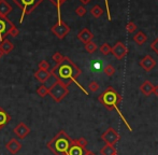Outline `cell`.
<instances>
[{
  "label": "cell",
  "mask_w": 158,
  "mask_h": 155,
  "mask_svg": "<svg viewBox=\"0 0 158 155\" xmlns=\"http://www.w3.org/2000/svg\"><path fill=\"white\" fill-rule=\"evenodd\" d=\"M119 139H121L119 134H117L114 128H112V127H109L108 129L101 135V140L104 141L106 145H115L119 141Z\"/></svg>",
  "instance_id": "7"
},
{
  "label": "cell",
  "mask_w": 158,
  "mask_h": 155,
  "mask_svg": "<svg viewBox=\"0 0 158 155\" xmlns=\"http://www.w3.org/2000/svg\"><path fill=\"white\" fill-rule=\"evenodd\" d=\"M13 132H14L15 136L19 137V139H24V138H26V137H27V135L30 134L31 129H30V128L28 127L25 123L21 122V123H19L16 126H15L14 129H13Z\"/></svg>",
  "instance_id": "11"
},
{
  "label": "cell",
  "mask_w": 158,
  "mask_h": 155,
  "mask_svg": "<svg viewBox=\"0 0 158 155\" xmlns=\"http://www.w3.org/2000/svg\"><path fill=\"white\" fill-rule=\"evenodd\" d=\"M103 71H104V74H106V77H112L113 74L115 73V68L113 67L112 65H106V67H104V69H103Z\"/></svg>",
  "instance_id": "27"
},
{
  "label": "cell",
  "mask_w": 158,
  "mask_h": 155,
  "mask_svg": "<svg viewBox=\"0 0 158 155\" xmlns=\"http://www.w3.org/2000/svg\"><path fill=\"white\" fill-rule=\"evenodd\" d=\"M75 14L80 17H83L84 15L86 14V9L84 6H79L77 9H75Z\"/></svg>",
  "instance_id": "30"
},
{
  "label": "cell",
  "mask_w": 158,
  "mask_h": 155,
  "mask_svg": "<svg viewBox=\"0 0 158 155\" xmlns=\"http://www.w3.org/2000/svg\"><path fill=\"white\" fill-rule=\"evenodd\" d=\"M126 30L129 34H132V32H135V30H137V25H135L133 22H128V23L126 24Z\"/></svg>",
  "instance_id": "29"
},
{
  "label": "cell",
  "mask_w": 158,
  "mask_h": 155,
  "mask_svg": "<svg viewBox=\"0 0 158 155\" xmlns=\"http://www.w3.org/2000/svg\"><path fill=\"white\" fill-rule=\"evenodd\" d=\"M85 151L86 149L77 145L72 140V145H71V147L68 150V155H84L85 154Z\"/></svg>",
  "instance_id": "18"
},
{
  "label": "cell",
  "mask_w": 158,
  "mask_h": 155,
  "mask_svg": "<svg viewBox=\"0 0 158 155\" xmlns=\"http://www.w3.org/2000/svg\"><path fill=\"white\" fill-rule=\"evenodd\" d=\"M10 121H11V116L9 115V113L0 107V129L3 128Z\"/></svg>",
  "instance_id": "19"
},
{
  "label": "cell",
  "mask_w": 158,
  "mask_h": 155,
  "mask_svg": "<svg viewBox=\"0 0 158 155\" xmlns=\"http://www.w3.org/2000/svg\"><path fill=\"white\" fill-rule=\"evenodd\" d=\"M114 155H117V153H116V154H114Z\"/></svg>",
  "instance_id": "41"
},
{
  "label": "cell",
  "mask_w": 158,
  "mask_h": 155,
  "mask_svg": "<svg viewBox=\"0 0 158 155\" xmlns=\"http://www.w3.org/2000/svg\"><path fill=\"white\" fill-rule=\"evenodd\" d=\"M97 48H98L97 44H96L95 42H93V41H90V42H88V43L85 44V51L87 53H89V54L95 53L96 51H97Z\"/></svg>",
  "instance_id": "24"
},
{
  "label": "cell",
  "mask_w": 158,
  "mask_h": 155,
  "mask_svg": "<svg viewBox=\"0 0 158 155\" xmlns=\"http://www.w3.org/2000/svg\"><path fill=\"white\" fill-rule=\"evenodd\" d=\"M8 35H10L11 37H13V38H15V37H17L19 35V28L16 27V26H13L12 28H11L10 30H9V32H8Z\"/></svg>",
  "instance_id": "33"
},
{
  "label": "cell",
  "mask_w": 158,
  "mask_h": 155,
  "mask_svg": "<svg viewBox=\"0 0 158 155\" xmlns=\"http://www.w3.org/2000/svg\"><path fill=\"white\" fill-rule=\"evenodd\" d=\"M104 3H106V15H108V19L111 21L112 17H111V13H110V8H109V1L108 0H104Z\"/></svg>",
  "instance_id": "36"
},
{
  "label": "cell",
  "mask_w": 158,
  "mask_h": 155,
  "mask_svg": "<svg viewBox=\"0 0 158 155\" xmlns=\"http://www.w3.org/2000/svg\"><path fill=\"white\" fill-rule=\"evenodd\" d=\"M12 1L22 10L19 23H23L26 15L30 14L43 0H12Z\"/></svg>",
  "instance_id": "5"
},
{
  "label": "cell",
  "mask_w": 158,
  "mask_h": 155,
  "mask_svg": "<svg viewBox=\"0 0 158 155\" xmlns=\"http://www.w3.org/2000/svg\"><path fill=\"white\" fill-rule=\"evenodd\" d=\"M51 31L55 35L58 39H64L70 32V26H68L63 19H57V23L52 26Z\"/></svg>",
  "instance_id": "6"
},
{
  "label": "cell",
  "mask_w": 158,
  "mask_h": 155,
  "mask_svg": "<svg viewBox=\"0 0 158 155\" xmlns=\"http://www.w3.org/2000/svg\"><path fill=\"white\" fill-rule=\"evenodd\" d=\"M153 90H154V85H153L150 81H148V80L144 81L143 83L141 84V86H140V92H141L144 96H150V95H152Z\"/></svg>",
  "instance_id": "16"
},
{
  "label": "cell",
  "mask_w": 158,
  "mask_h": 155,
  "mask_svg": "<svg viewBox=\"0 0 158 155\" xmlns=\"http://www.w3.org/2000/svg\"><path fill=\"white\" fill-rule=\"evenodd\" d=\"M72 140L73 139L70 138L64 130H60L48 141L46 147L55 155H68V150L72 145Z\"/></svg>",
  "instance_id": "2"
},
{
  "label": "cell",
  "mask_w": 158,
  "mask_h": 155,
  "mask_svg": "<svg viewBox=\"0 0 158 155\" xmlns=\"http://www.w3.org/2000/svg\"><path fill=\"white\" fill-rule=\"evenodd\" d=\"M73 142L77 145H79V147L84 148V149H86V145H87V140L85 138H83V137H81L79 139H75V140H73Z\"/></svg>",
  "instance_id": "28"
},
{
  "label": "cell",
  "mask_w": 158,
  "mask_h": 155,
  "mask_svg": "<svg viewBox=\"0 0 158 155\" xmlns=\"http://www.w3.org/2000/svg\"><path fill=\"white\" fill-rule=\"evenodd\" d=\"M50 1L52 2V3L54 4L55 6H56V9H57V15H58V19H61L60 8H61V6H63L64 2L67 1V0H50Z\"/></svg>",
  "instance_id": "23"
},
{
  "label": "cell",
  "mask_w": 158,
  "mask_h": 155,
  "mask_svg": "<svg viewBox=\"0 0 158 155\" xmlns=\"http://www.w3.org/2000/svg\"><path fill=\"white\" fill-rule=\"evenodd\" d=\"M64 57V56H63V55H61L59 52H56V53H55V54L52 56V59L55 61V63H56V65H57V64H59L61 61H63Z\"/></svg>",
  "instance_id": "32"
},
{
  "label": "cell",
  "mask_w": 158,
  "mask_h": 155,
  "mask_svg": "<svg viewBox=\"0 0 158 155\" xmlns=\"http://www.w3.org/2000/svg\"><path fill=\"white\" fill-rule=\"evenodd\" d=\"M69 94L68 85L64 82L56 80L54 84H52L51 87H48V95L52 97V99L56 103H60L61 100Z\"/></svg>",
  "instance_id": "4"
},
{
  "label": "cell",
  "mask_w": 158,
  "mask_h": 155,
  "mask_svg": "<svg viewBox=\"0 0 158 155\" xmlns=\"http://www.w3.org/2000/svg\"><path fill=\"white\" fill-rule=\"evenodd\" d=\"M33 76H35V78L39 82H41V83H45V82L50 79V77H52V74H51L50 70L38 69L37 71L35 72V74H33Z\"/></svg>",
  "instance_id": "14"
},
{
  "label": "cell",
  "mask_w": 158,
  "mask_h": 155,
  "mask_svg": "<svg viewBox=\"0 0 158 155\" xmlns=\"http://www.w3.org/2000/svg\"><path fill=\"white\" fill-rule=\"evenodd\" d=\"M98 100L108 110H118V106L122 103V96L112 86H109L101 95H99Z\"/></svg>",
  "instance_id": "3"
},
{
  "label": "cell",
  "mask_w": 158,
  "mask_h": 155,
  "mask_svg": "<svg viewBox=\"0 0 158 155\" xmlns=\"http://www.w3.org/2000/svg\"><path fill=\"white\" fill-rule=\"evenodd\" d=\"M103 13H104L103 9L100 6H98V4H96V6H94L90 9V14H92V16L95 17V19H99Z\"/></svg>",
  "instance_id": "22"
},
{
  "label": "cell",
  "mask_w": 158,
  "mask_h": 155,
  "mask_svg": "<svg viewBox=\"0 0 158 155\" xmlns=\"http://www.w3.org/2000/svg\"><path fill=\"white\" fill-rule=\"evenodd\" d=\"M99 87H100L99 84H98L96 81H92V82H89V84H88V88H89V90L93 93L97 92V90H99Z\"/></svg>",
  "instance_id": "31"
},
{
  "label": "cell",
  "mask_w": 158,
  "mask_h": 155,
  "mask_svg": "<svg viewBox=\"0 0 158 155\" xmlns=\"http://www.w3.org/2000/svg\"><path fill=\"white\" fill-rule=\"evenodd\" d=\"M133 41L138 44V45H142L148 41V36L144 34L143 31H138L137 34L133 36Z\"/></svg>",
  "instance_id": "20"
},
{
  "label": "cell",
  "mask_w": 158,
  "mask_h": 155,
  "mask_svg": "<svg viewBox=\"0 0 158 155\" xmlns=\"http://www.w3.org/2000/svg\"><path fill=\"white\" fill-rule=\"evenodd\" d=\"M50 72L56 80L64 82L69 86L73 82H77V78L81 76L82 70L69 57L64 56L63 61L57 64Z\"/></svg>",
  "instance_id": "1"
},
{
  "label": "cell",
  "mask_w": 158,
  "mask_h": 155,
  "mask_svg": "<svg viewBox=\"0 0 158 155\" xmlns=\"http://www.w3.org/2000/svg\"><path fill=\"white\" fill-rule=\"evenodd\" d=\"M93 38H94V35H93V32L90 31L88 28H83V29L77 34V39L84 44L93 41Z\"/></svg>",
  "instance_id": "12"
},
{
  "label": "cell",
  "mask_w": 158,
  "mask_h": 155,
  "mask_svg": "<svg viewBox=\"0 0 158 155\" xmlns=\"http://www.w3.org/2000/svg\"><path fill=\"white\" fill-rule=\"evenodd\" d=\"M151 50H153L158 55V37L153 41V43L151 44Z\"/></svg>",
  "instance_id": "35"
},
{
  "label": "cell",
  "mask_w": 158,
  "mask_h": 155,
  "mask_svg": "<svg viewBox=\"0 0 158 155\" xmlns=\"http://www.w3.org/2000/svg\"><path fill=\"white\" fill-rule=\"evenodd\" d=\"M153 93H154L156 96H158V85L157 86H154V90H153Z\"/></svg>",
  "instance_id": "38"
},
{
  "label": "cell",
  "mask_w": 158,
  "mask_h": 155,
  "mask_svg": "<svg viewBox=\"0 0 158 155\" xmlns=\"http://www.w3.org/2000/svg\"><path fill=\"white\" fill-rule=\"evenodd\" d=\"M14 26V24L6 16H1L0 15V43L2 40H4L8 36V32L11 28Z\"/></svg>",
  "instance_id": "8"
},
{
  "label": "cell",
  "mask_w": 158,
  "mask_h": 155,
  "mask_svg": "<svg viewBox=\"0 0 158 155\" xmlns=\"http://www.w3.org/2000/svg\"><path fill=\"white\" fill-rule=\"evenodd\" d=\"M38 67H39V69H42V70H48L50 69V64L46 61H41L38 64Z\"/></svg>",
  "instance_id": "34"
},
{
  "label": "cell",
  "mask_w": 158,
  "mask_h": 155,
  "mask_svg": "<svg viewBox=\"0 0 158 155\" xmlns=\"http://www.w3.org/2000/svg\"><path fill=\"white\" fill-rule=\"evenodd\" d=\"M111 53L114 55V57L117 59V61H122V59L127 55V53H128V48H127V46L124 45V43L117 42L114 46H112Z\"/></svg>",
  "instance_id": "9"
},
{
  "label": "cell",
  "mask_w": 158,
  "mask_h": 155,
  "mask_svg": "<svg viewBox=\"0 0 158 155\" xmlns=\"http://www.w3.org/2000/svg\"><path fill=\"white\" fill-rule=\"evenodd\" d=\"M37 94L39 95L40 97H42V98H44V97L46 96V95H48V88L46 87L44 84H42V85H40L39 87L37 88Z\"/></svg>",
  "instance_id": "25"
},
{
  "label": "cell",
  "mask_w": 158,
  "mask_h": 155,
  "mask_svg": "<svg viewBox=\"0 0 158 155\" xmlns=\"http://www.w3.org/2000/svg\"><path fill=\"white\" fill-rule=\"evenodd\" d=\"M80 1L82 2V4H83V6H86V4L89 3V2L92 1V0H80Z\"/></svg>",
  "instance_id": "37"
},
{
  "label": "cell",
  "mask_w": 158,
  "mask_h": 155,
  "mask_svg": "<svg viewBox=\"0 0 158 155\" xmlns=\"http://www.w3.org/2000/svg\"><path fill=\"white\" fill-rule=\"evenodd\" d=\"M111 50H112V46H110L109 43H103L101 46H100V52L103 55H109L111 53Z\"/></svg>",
  "instance_id": "26"
},
{
  "label": "cell",
  "mask_w": 158,
  "mask_h": 155,
  "mask_svg": "<svg viewBox=\"0 0 158 155\" xmlns=\"http://www.w3.org/2000/svg\"><path fill=\"white\" fill-rule=\"evenodd\" d=\"M100 153H101V155H114L117 153V151L114 148V145H106L101 150H100Z\"/></svg>",
  "instance_id": "21"
},
{
  "label": "cell",
  "mask_w": 158,
  "mask_h": 155,
  "mask_svg": "<svg viewBox=\"0 0 158 155\" xmlns=\"http://www.w3.org/2000/svg\"><path fill=\"white\" fill-rule=\"evenodd\" d=\"M13 8L10 3H8L6 0H0V15L1 16H8L12 12Z\"/></svg>",
  "instance_id": "17"
},
{
  "label": "cell",
  "mask_w": 158,
  "mask_h": 155,
  "mask_svg": "<svg viewBox=\"0 0 158 155\" xmlns=\"http://www.w3.org/2000/svg\"><path fill=\"white\" fill-rule=\"evenodd\" d=\"M22 147H23V145H22V143L19 142V140H16V139H14V138H12L6 145V149L8 150L11 154L19 153V151H21Z\"/></svg>",
  "instance_id": "13"
},
{
  "label": "cell",
  "mask_w": 158,
  "mask_h": 155,
  "mask_svg": "<svg viewBox=\"0 0 158 155\" xmlns=\"http://www.w3.org/2000/svg\"><path fill=\"white\" fill-rule=\"evenodd\" d=\"M84 155H96L94 152H92V151H88V150H86L85 151V154Z\"/></svg>",
  "instance_id": "39"
},
{
  "label": "cell",
  "mask_w": 158,
  "mask_h": 155,
  "mask_svg": "<svg viewBox=\"0 0 158 155\" xmlns=\"http://www.w3.org/2000/svg\"><path fill=\"white\" fill-rule=\"evenodd\" d=\"M3 56H4V54H3V53L1 52V50H0V59H1V58H2V57H3Z\"/></svg>",
  "instance_id": "40"
},
{
  "label": "cell",
  "mask_w": 158,
  "mask_h": 155,
  "mask_svg": "<svg viewBox=\"0 0 158 155\" xmlns=\"http://www.w3.org/2000/svg\"><path fill=\"white\" fill-rule=\"evenodd\" d=\"M139 65L144 71L150 72V71H152L155 68V66H156V61H155L151 55H145V56L139 61Z\"/></svg>",
  "instance_id": "10"
},
{
  "label": "cell",
  "mask_w": 158,
  "mask_h": 155,
  "mask_svg": "<svg viewBox=\"0 0 158 155\" xmlns=\"http://www.w3.org/2000/svg\"><path fill=\"white\" fill-rule=\"evenodd\" d=\"M0 50H1V52L3 53L4 55H8L14 50V44H13L10 40H8L6 38L4 40H2L1 43H0Z\"/></svg>",
  "instance_id": "15"
}]
</instances>
